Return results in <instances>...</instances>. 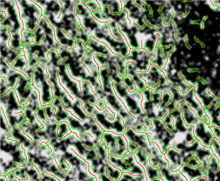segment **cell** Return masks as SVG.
Listing matches in <instances>:
<instances>
[{"instance_id":"1","label":"cell","mask_w":220,"mask_h":181,"mask_svg":"<svg viewBox=\"0 0 220 181\" xmlns=\"http://www.w3.org/2000/svg\"><path fill=\"white\" fill-rule=\"evenodd\" d=\"M206 125L207 124L204 121L200 120L198 124L196 125V126L194 129V133L196 137L202 141V144L211 148L212 140L215 137L210 128L209 130L206 128Z\"/></svg>"},{"instance_id":"2","label":"cell","mask_w":220,"mask_h":181,"mask_svg":"<svg viewBox=\"0 0 220 181\" xmlns=\"http://www.w3.org/2000/svg\"><path fill=\"white\" fill-rule=\"evenodd\" d=\"M205 177L208 181H220V162L215 155L210 157Z\"/></svg>"},{"instance_id":"3","label":"cell","mask_w":220,"mask_h":181,"mask_svg":"<svg viewBox=\"0 0 220 181\" xmlns=\"http://www.w3.org/2000/svg\"><path fill=\"white\" fill-rule=\"evenodd\" d=\"M192 153H193L197 159L201 162L203 171L206 175L210 160L209 158L213 155L212 150L211 148L205 149L201 148L198 145Z\"/></svg>"},{"instance_id":"4","label":"cell","mask_w":220,"mask_h":181,"mask_svg":"<svg viewBox=\"0 0 220 181\" xmlns=\"http://www.w3.org/2000/svg\"><path fill=\"white\" fill-rule=\"evenodd\" d=\"M142 98L140 93L138 92L132 95H128L125 98L127 105L130 108V112L132 114L138 116L142 113V110L138 105V100Z\"/></svg>"},{"instance_id":"5","label":"cell","mask_w":220,"mask_h":181,"mask_svg":"<svg viewBox=\"0 0 220 181\" xmlns=\"http://www.w3.org/2000/svg\"><path fill=\"white\" fill-rule=\"evenodd\" d=\"M178 104L182 111L184 120L187 125L189 126L193 123L197 125L200 122V120L194 116L193 111L191 110L189 106L187 103L179 102Z\"/></svg>"},{"instance_id":"6","label":"cell","mask_w":220,"mask_h":181,"mask_svg":"<svg viewBox=\"0 0 220 181\" xmlns=\"http://www.w3.org/2000/svg\"><path fill=\"white\" fill-rule=\"evenodd\" d=\"M166 155L168 156L171 161V164L169 167L170 171H173L177 167L184 164V156L182 155L180 152H178L173 148H170L167 151Z\"/></svg>"},{"instance_id":"7","label":"cell","mask_w":220,"mask_h":181,"mask_svg":"<svg viewBox=\"0 0 220 181\" xmlns=\"http://www.w3.org/2000/svg\"><path fill=\"white\" fill-rule=\"evenodd\" d=\"M182 173H186L190 178V181L193 179L200 178L203 176H206L202 169V165L197 167L194 168L192 167L184 164L182 167Z\"/></svg>"},{"instance_id":"8","label":"cell","mask_w":220,"mask_h":181,"mask_svg":"<svg viewBox=\"0 0 220 181\" xmlns=\"http://www.w3.org/2000/svg\"><path fill=\"white\" fill-rule=\"evenodd\" d=\"M130 141L132 143L137 145L139 148L145 150L149 156H152V150L149 148L145 142V135H138L135 133V136L130 139Z\"/></svg>"},{"instance_id":"9","label":"cell","mask_w":220,"mask_h":181,"mask_svg":"<svg viewBox=\"0 0 220 181\" xmlns=\"http://www.w3.org/2000/svg\"><path fill=\"white\" fill-rule=\"evenodd\" d=\"M117 140L118 148L117 149L110 150V153L111 155L117 156H123L124 153L128 151L126 148L125 142L121 135L117 136Z\"/></svg>"},{"instance_id":"10","label":"cell","mask_w":220,"mask_h":181,"mask_svg":"<svg viewBox=\"0 0 220 181\" xmlns=\"http://www.w3.org/2000/svg\"><path fill=\"white\" fill-rule=\"evenodd\" d=\"M103 138L107 144V148H110V150L117 149V136H114L110 133H104Z\"/></svg>"},{"instance_id":"11","label":"cell","mask_w":220,"mask_h":181,"mask_svg":"<svg viewBox=\"0 0 220 181\" xmlns=\"http://www.w3.org/2000/svg\"><path fill=\"white\" fill-rule=\"evenodd\" d=\"M94 115L97 121H98L102 126H104L105 129H114L113 123L110 122L106 119V115H104L103 113H98V111H97Z\"/></svg>"},{"instance_id":"12","label":"cell","mask_w":220,"mask_h":181,"mask_svg":"<svg viewBox=\"0 0 220 181\" xmlns=\"http://www.w3.org/2000/svg\"><path fill=\"white\" fill-rule=\"evenodd\" d=\"M175 119V123L174 124L175 129L177 130L178 132L182 133H186L189 130L192 126H190L189 127H186L184 125V123L182 115H180L179 116H177L176 118H174Z\"/></svg>"},{"instance_id":"13","label":"cell","mask_w":220,"mask_h":181,"mask_svg":"<svg viewBox=\"0 0 220 181\" xmlns=\"http://www.w3.org/2000/svg\"><path fill=\"white\" fill-rule=\"evenodd\" d=\"M109 160L113 164L115 165L117 167L122 168L123 171H127L129 173L130 172V169H131L130 167L123 161V159H121V158L117 159L113 155H110Z\"/></svg>"},{"instance_id":"14","label":"cell","mask_w":220,"mask_h":181,"mask_svg":"<svg viewBox=\"0 0 220 181\" xmlns=\"http://www.w3.org/2000/svg\"><path fill=\"white\" fill-rule=\"evenodd\" d=\"M147 169V173L149 176V178L150 180L159 178L160 174L159 173V170L158 168H154L152 166L149 164L148 162L143 165Z\"/></svg>"},{"instance_id":"15","label":"cell","mask_w":220,"mask_h":181,"mask_svg":"<svg viewBox=\"0 0 220 181\" xmlns=\"http://www.w3.org/2000/svg\"><path fill=\"white\" fill-rule=\"evenodd\" d=\"M106 172L107 175L114 181H118V179L120 177L121 171L118 170L114 169L110 164L106 167Z\"/></svg>"},{"instance_id":"16","label":"cell","mask_w":220,"mask_h":181,"mask_svg":"<svg viewBox=\"0 0 220 181\" xmlns=\"http://www.w3.org/2000/svg\"><path fill=\"white\" fill-rule=\"evenodd\" d=\"M96 149L98 153L99 157L104 161H107L106 149L105 147V144L103 142L97 144L96 145Z\"/></svg>"},{"instance_id":"17","label":"cell","mask_w":220,"mask_h":181,"mask_svg":"<svg viewBox=\"0 0 220 181\" xmlns=\"http://www.w3.org/2000/svg\"><path fill=\"white\" fill-rule=\"evenodd\" d=\"M114 130H115L117 132L122 133L125 131V127L121 123V118L120 116L118 115L115 121L113 123Z\"/></svg>"},{"instance_id":"18","label":"cell","mask_w":220,"mask_h":181,"mask_svg":"<svg viewBox=\"0 0 220 181\" xmlns=\"http://www.w3.org/2000/svg\"><path fill=\"white\" fill-rule=\"evenodd\" d=\"M152 121H153L154 125L155 126V129L154 130H152V131L155 132L157 135L159 134L162 131H163L165 128H166L163 123V121H162L159 119L157 118Z\"/></svg>"},{"instance_id":"19","label":"cell","mask_w":220,"mask_h":181,"mask_svg":"<svg viewBox=\"0 0 220 181\" xmlns=\"http://www.w3.org/2000/svg\"><path fill=\"white\" fill-rule=\"evenodd\" d=\"M122 175L123 177L120 181H145L144 175H140L135 178L127 173H123Z\"/></svg>"},{"instance_id":"20","label":"cell","mask_w":220,"mask_h":181,"mask_svg":"<svg viewBox=\"0 0 220 181\" xmlns=\"http://www.w3.org/2000/svg\"><path fill=\"white\" fill-rule=\"evenodd\" d=\"M136 155L138 157L139 161L140 163L142 164H145V163L147 162V155L145 151H143L141 148H138V150L136 152Z\"/></svg>"},{"instance_id":"21","label":"cell","mask_w":220,"mask_h":181,"mask_svg":"<svg viewBox=\"0 0 220 181\" xmlns=\"http://www.w3.org/2000/svg\"><path fill=\"white\" fill-rule=\"evenodd\" d=\"M123 160L125 163H127V164L130 167V169L135 165V164L134 163V160H133V153H128L125 154L123 156Z\"/></svg>"},{"instance_id":"22","label":"cell","mask_w":220,"mask_h":181,"mask_svg":"<svg viewBox=\"0 0 220 181\" xmlns=\"http://www.w3.org/2000/svg\"><path fill=\"white\" fill-rule=\"evenodd\" d=\"M162 121L165 125L166 126V127L169 130H170L172 133L174 130V127L173 125L172 124V118L171 116H170L169 113H167L164 120H162Z\"/></svg>"},{"instance_id":"23","label":"cell","mask_w":220,"mask_h":181,"mask_svg":"<svg viewBox=\"0 0 220 181\" xmlns=\"http://www.w3.org/2000/svg\"><path fill=\"white\" fill-rule=\"evenodd\" d=\"M123 81L125 85L128 88L130 91H133L135 90V83L130 77L127 76L124 77Z\"/></svg>"},{"instance_id":"24","label":"cell","mask_w":220,"mask_h":181,"mask_svg":"<svg viewBox=\"0 0 220 181\" xmlns=\"http://www.w3.org/2000/svg\"><path fill=\"white\" fill-rule=\"evenodd\" d=\"M186 165H188L190 167H194V168H196V167H197L201 165V163H200V161H199L197 159V158L194 156L191 158H190L188 160Z\"/></svg>"},{"instance_id":"25","label":"cell","mask_w":220,"mask_h":181,"mask_svg":"<svg viewBox=\"0 0 220 181\" xmlns=\"http://www.w3.org/2000/svg\"><path fill=\"white\" fill-rule=\"evenodd\" d=\"M68 120H69V123H70V125L71 126V127L74 128V129H78V130H80H80L82 129L83 126L81 125L80 122L78 120H75L71 117H69Z\"/></svg>"},{"instance_id":"26","label":"cell","mask_w":220,"mask_h":181,"mask_svg":"<svg viewBox=\"0 0 220 181\" xmlns=\"http://www.w3.org/2000/svg\"><path fill=\"white\" fill-rule=\"evenodd\" d=\"M193 128L194 126H192L189 130L186 133L185 140L187 142V143H193L196 139L195 138V136L192 135V130H193Z\"/></svg>"},{"instance_id":"27","label":"cell","mask_w":220,"mask_h":181,"mask_svg":"<svg viewBox=\"0 0 220 181\" xmlns=\"http://www.w3.org/2000/svg\"><path fill=\"white\" fill-rule=\"evenodd\" d=\"M211 146L213 147L215 152H216L217 154L218 155L219 157V161H220V144L217 138L214 137L213 139L212 140Z\"/></svg>"},{"instance_id":"28","label":"cell","mask_w":220,"mask_h":181,"mask_svg":"<svg viewBox=\"0 0 220 181\" xmlns=\"http://www.w3.org/2000/svg\"><path fill=\"white\" fill-rule=\"evenodd\" d=\"M25 64H26V62L25 61L23 58H22V57H20L17 58V60L12 67H13L14 68H19L20 69L23 68Z\"/></svg>"},{"instance_id":"29","label":"cell","mask_w":220,"mask_h":181,"mask_svg":"<svg viewBox=\"0 0 220 181\" xmlns=\"http://www.w3.org/2000/svg\"><path fill=\"white\" fill-rule=\"evenodd\" d=\"M171 140L168 137H165L164 138L160 141V143L162 145V151L163 153H165L167 151L169 146L170 145V141Z\"/></svg>"},{"instance_id":"30","label":"cell","mask_w":220,"mask_h":181,"mask_svg":"<svg viewBox=\"0 0 220 181\" xmlns=\"http://www.w3.org/2000/svg\"><path fill=\"white\" fill-rule=\"evenodd\" d=\"M130 173L133 175H139V176L144 175L143 172L142 170V168L135 164L131 168V170H130Z\"/></svg>"},{"instance_id":"31","label":"cell","mask_w":220,"mask_h":181,"mask_svg":"<svg viewBox=\"0 0 220 181\" xmlns=\"http://www.w3.org/2000/svg\"><path fill=\"white\" fill-rule=\"evenodd\" d=\"M44 110L46 116L49 118H51L52 116L55 114V109L52 108L51 106H47L45 108H44Z\"/></svg>"},{"instance_id":"32","label":"cell","mask_w":220,"mask_h":181,"mask_svg":"<svg viewBox=\"0 0 220 181\" xmlns=\"http://www.w3.org/2000/svg\"><path fill=\"white\" fill-rule=\"evenodd\" d=\"M37 114L40 120H45L47 118L45 110L44 108H39L38 110H37Z\"/></svg>"},{"instance_id":"33","label":"cell","mask_w":220,"mask_h":181,"mask_svg":"<svg viewBox=\"0 0 220 181\" xmlns=\"http://www.w3.org/2000/svg\"><path fill=\"white\" fill-rule=\"evenodd\" d=\"M142 93H143V95L145 96L147 101H152V92L150 91V89H145V90H143Z\"/></svg>"},{"instance_id":"34","label":"cell","mask_w":220,"mask_h":181,"mask_svg":"<svg viewBox=\"0 0 220 181\" xmlns=\"http://www.w3.org/2000/svg\"><path fill=\"white\" fill-rule=\"evenodd\" d=\"M86 6L93 11L97 10L99 8L97 5L94 2H88Z\"/></svg>"},{"instance_id":"35","label":"cell","mask_w":220,"mask_h":181,"mask_svg":"<svg viewBox=\"0 0 220 181\" xmlns=\"http://www.w3.org/2000/svg\"><path fill=\"white\" fill-rule=\"evenodd\" d=\"M128 148L132 152H135L137 149H138V147L137 145L130 142V143H128Z\"/></svg>"},{"instance_id":"36","label":"cell","mask_w":220,"mask_h":181,"mask_svg":"<svg viewBox=\"0 0 220 181\" xmlns=\"http://www.w3.org/2000/svg\"><path fill=\"white\" fill-rule=\"evenodd\" d=\"M132 126H133V128L135 129L137 131H140L142 130H145V127L143 126V125H140V123H135V125H132Z\"/></svg>"},{"instance_id":"37","label":"cell","mask_w":220,"mask_h":181,"mask_svg":"<svg viewBox=\"0 0 220 181\" xmlns=\"http://www.w3.org/2000/svg\"><path fill=\"white\" fill-rule=\"evenodd\" d=\"M9 120L10 125L13 126H15L17 124V117L14 116H9Z\"/></svg>"},{"instance_id":"38","label":"cell","mask_w":220,"mask_h":181,"mask_svg":"<svg viewBox=\"0 0 220 181\" xmlns=\"http://www.w3.org/2000/svg\"><path fill=\"white\" fill-rule=\"evenodd\" d=\"M147 118L151 120H155L157 118V116H156L153 111L151 112L150 113H147Z\"/></svg>"},{"instance_id":"39","label":"cell","mask_w":220,"mask_h":181,"mask_svg":"<svg viewBox=\"0 0 220 181\" xmlns=\"http://www.w3.org/2000/svg\"><path fill=\"white\" fill-rule=\"evenodd\" d=\"M99 177H100V179L102 181H112V180L108 178L105 174L99 175Z\"/></svg>"},{"instance_id":"40","label":"cell","mask_w":220,"mask_h":181,"mask_svg":"<svg viewBox=\"0 0 220 181\" xmlns=\"http://www.w3.org/2000/svg\"><path fill=\"white\" fill-rule=\"evenodd\" d=\"M1 127L2 129L3 130H6L7 129V126L5 123L4 122V120L3 118V116H1Z\"/></svg>"},{"instance_id":"41","label":"cell","mask_w":220,"mask_h":181,"mask_svg":"<svg viewBox=\"0 0 220 181\" xmlns=\"http://www.w3.org/2000/svg\"><path fill=\"white\" fill-rule=\"evenodd\" d=\"M99 130V129L98 126L97 125L96 123H94L93 125H91V130L92 131V133H93L95 131H97Z\"/></svg>"},{"instance_id":"42","label":"cell","mask_w":220,"mask_h":181,"mask_svg":"<svg viewBox=\"0 0 220 181\" xmlns=\"http://www.w3.org/2000/svg\"><path fill=\"white\" fill-rule=\"evenodd\" d=\"M12 156H13V158H18L20 157V151H16L12 153Z\"/></svg>"},{"instance_id":"43","label":"cell","mask_w":220,"mask_h":181,"mask_svg":"<svg viewBox=\"0 0 220 181\" xmlns=\"http://www.w3.org/2000/svg\"><path fill=\"white\" fill-rule=\"evenodd\" d=\"M64 158L66 159H69L70 158L73 157V155L70 153H69V152H65V154L64 155Z\"/></svg>"},{"instance_id":"44","label":"cell","mask_w":220,"mask_h":181,"mask_svg":"<svg viewBox=\"0 0 220 181\" xmlns=\"http://www.w3.org/2000/svg\"><path fill=\"white\" fill-rule=\"evenodd\" d=\"M35 173H36V171H35V170H30L27 172V174L30 176H33Z\"/></svg>"},{"instance_id":"45","label":"cell","mask_w":220,"mask_h":181,"mask_svg":"<svg viewBox=\"0 0 220 181\" xmlns=\"http://www.w3.org/2000/svg\"><path fill=\"white\" fill-rule=\"evenodd\" d=\"M23 145H24V146L26 147H30V146H31L32 145V142H31V140H28V141H25V142H24Z\"/></svg>"},{"instance_id":"46","label":"cell","mask_w":220,"mask_h":181,"mask_svg":"<svg viewBox=\"0 0 220 181\" xmlns=\"http://www.w3.org/2000/svg\"><path fill=\"white\" fill-rule=\"evenodd\" d=\"M196 181H208V180L205 176H203V177L199 178Z\"/></svg>"},{"instance_id":"47","label":"cell","mask_w":220,"mask_h":181,"mask_svg":"<svg viewBox=\"0 0 220 181\" xmlns=\"http://www.w3.org/2000/svg\"><path fill=\"white\" fill-rule=\"evenodd\" d=\"M57 140L56 138H51V143L52 144H54V143H56Z\"/></svg>"},{"instance_id":"48","label":"cell","mask_w":220,"mask_h":181,"mask_svg":"<svg viewBox=\"0 0 220 181\" xmlns=\"http://www.w3.org/2000/svg\"><path fill=\"white\" fill-rule=\"evenodd\" d=\"M33 138H34L36 140H39L40 139V137H39V135H36L35 136H34Z\"/></svg>"},{"instance_id":"49","label":"cell","mask_w":220,"mask_h":181,"mask_svg":"<svg viewBox=\"0 0 220 181\" xmlns=\"http://www.w3.org/2000/svg\"><path fill=\"white\" fill-rule=\"evenodd\" d=\"M194 13H195V15H197V17H200V14H199V13L198 12H197V11H195Z\"/></svg>"},{"instance_id":"50","label":"cell","mask_w":220,"mask_h":181,"mask_svg":"<svg viewBox=\"0 0 220 181\" xmlns=\"http://www.w3.org/2000/svg\"><path fill=\"white\" fill-rule=\"evenodd\" d=\"M204 59H205V60H206V61H209V60H210V58H209V57L208 56H205L204 57Z\"/></svg>"},{"instance_id":"51","label":"cell","mask_w":220,"mask_h":181,"mask_svg":"<svg viewBox=\"0 0 220 181\" xmlns=\"http://www.w3.org/2000/svg\"><path fill=\"white\" fill-rule=\"evenodd\" d=\"M214 67H215V68L216 67H218V63H216V62H214Z\"/></svg>"},{"instance_id":"52","label":"cell","mask_w":220,"mask_h":181,"mask_svg":"<svg viewBox=\"0 0 220 181\" xmlns=\"http://www.w3.org/2000/svg\"><path fill=\"white\" fill-rule=\"evenodd\" d=\"M2 167H6L7 166V163H3L2 164Z\"/></svg>"},{"instance_id":"53","label":"cell","mask_w":220,"mask_h":181,"mask_svg":"<svg viewBox=\"0 0 220 181\" xmlns=\"http://www.w3.org/2000/svg\"><path fill=\"white\" fill-rule=\"evenodd\" d=\"M151 181H160V180L159 179H154L150 180Z\"/></svg>"},{"instance_id":"54","label":"cell","mask_w":220,"mask_h":181,"mask_svg":"<svg viewBox=\"0 0 220 181\" xmlns=\"http://www.w3.org/2000/svg\"><path fill=\"white\" fill-rule=\"evenodd\" d=\"M194 4H195V6H196L197 7H198L199 5V3H198V2H196V1H195V2H194Z\"/></svg>"},{"instance_id":"55","label":"cell","mask_w":220,"mask_h":181,"mask_svg":"<svg viewBox=\"0 0 220 181\" xmlns=\"http://www.w3.org/2000/svg\"><path fill=\"white\" fill-rule=\"evenodd\" d=\"M196 65H197V66H200V65H201V63L200 62H199L198 63L196 64Z\"/></svg>"},{"instance_id":"56","label":"cell","mask_w":220,"mask_h":181,"mask_svg":"<svg viewBox=\"0 0 220 181\" xmlns=\"http://www.w3.org/2000/svg\"><path fill=\"white\" fill-rule=\"evenodd\" d=\"M208 23L209 24H210H210H212V22H211V20H208Z\"/></svg>"},{"instance_id":"57","label":"cell","mask_w":220,"mask_h":181,"mask_svg":"<svg viewBox=\"0 0 220 181\" xmlns=\"http://www.w3.org/2000/svg\"><path fill=\"white\" fill-rule=\"evenodd\" d=\"M181 55H183L184 54V53L183 51H181Z\"/></svg>"},{"instance_id":"58","label":"cell","mask_w":220,"mask_h":181,"mask_svg":"<svg viewBox=\"0 0 220 181\" xmlns=\"http://www.w3.org/2000/svg\"><path fill=\"white\" fill-rule=\"evenodd\" d=\"M220 33H217V34H216V36H218H218H220Z\"/></svg>"},{"instance_id":"59","label":"cell","mask_w":220,"mask_h":181,"mask_svg":"<svg viewBox=\"0 0 220 181\" xmlns=\"http://www.w3.org/2000/svg\"><path fill=\"white\" fill-rule=\"evenodd\" d=\"M3 159L2 158H1V162L2 163H3Z\"/></svg>"},{"instance_id":"60","label":"cell","mask_w":220,"mask_h":181,"mask_svg":"<svg viewBox=\"0 0 220 181\" xmlns=\"http://www.w3.org/2000/svg\"><path fill=\"white\" fill-rule=\"evenodd\" d=\"M202 53H203V54H205V51H204V50H203L202 51Z\"/></svg>"},{"instance_id":"61","label":"cell","mask_w":220,"mask_h":181,"mask_svg":"<svg viewBox=\"0 0 220 181\" xmlns=\"http://www.w3.org/2000/svg\"><path fill=\"white\" fill-rule=\"evenodd\" d=\"M215 19H216V20H218V17H216V18H215Z\"/></svg>"},{"instance_id":"62","label":"cell","mask_w":220,"mask_h":181,"mask_svg":"<svg viewBox=\"0 0 220 181\" xmlns=\"http://www.w3.org/2000/svg\"><path fill=\"white\" fill-rule=\"evenodd\" d=\"M210 49V47L209 46L207 47V49Z\"/></svg>"},{"instance_id":"63","label":"cell","mask_w":220,"mask_h":181,"mask_svg":"<svg viewBox=\"0 0 220 181\" xmlns=\"http://www.w3.org/2000/svg\"></svg>"}]
</instances>
